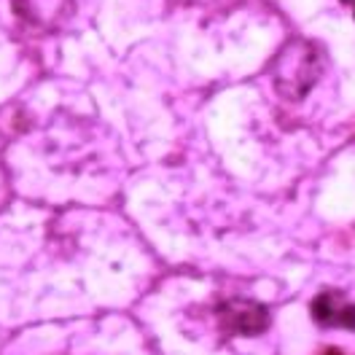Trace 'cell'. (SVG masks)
Segmentation results:
<instances>
[{
    "label": "cell",
    "instance_id": "1",
    "mask_svg": "<svg viewBox=\"0 0 355 355\" xmlns=\"http://www.w3.org/2000/svg\"><path fill=\"white\" fill-rule=\"evenodd\" d=\"M323 49L310 38H291L272 62V84L280 97L302 103L323 76Z\"/></svg>",
    "mask_w": 355,
    "mask_h": 355
},
{
    "label": "cell",
    "instance_id": "2",
    "mask_svg": "<svg viewBox=\"0 0 355 355\" xmlns=\"http://www.w3.org/2000/svg\"><path fill=\"white\" fill-rule=\"evenodd\" d=\"M218 323H221L223 334L256 336L269 329V310L250 299H229L218 307Z\"/></svg>",
    "mask_w": 355,
    "mask_h": 355
},
{
    "label": "cell",
    "instance_id": "3",
    "mask_svg": "<svg viewBox=\"0 0 355 355\" xmlns=\"http://www.w3.org/2000/svg\"><path fill=\"white\" fill-rule=\"evenodd\" d=\"M312 318L326 329L355 331V302H350L342 291H323L312 302Z\"/></svg>",
    "mask_w": 355,
    "mask_h": 355
},
{
    "label": "cell",
    "instance_id": "4",
    "mask_svg": "<svg viewBox=\"0 0 355 355\" xmlns=\"http://www.w3.org/2000/svg\"><path fill=\"white\" fill-rule=\"evenodd\" d=\"M17 17H22L27 24L51 30L62 24L73 11V0H14Z\"/></svg>",
    "mask_w": 355,
    "mask_h": 355
},
{
    "label": "cell",
    "instance_id": "5",
    "mask_svg": "<svg viewBox=\"0 0 355 355\" xmlns=\"http://www.w3.org/2000/svg\"><path fill=\"white\" fill-rule=\"evenodd\" d=\"M345 3H350V0H345Z\"/></svg>",
    "mask_w": 355,
    "mask_h": 355
}]
</instances>
